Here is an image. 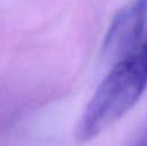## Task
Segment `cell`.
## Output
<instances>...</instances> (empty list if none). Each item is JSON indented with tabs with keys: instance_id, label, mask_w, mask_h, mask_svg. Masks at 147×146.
Segmentation results:
<instances>
[{
	"instance_id": "obj_3",
	"label": "cell",
	"mask_w": 147,
	"mask_h": 146,
	"mask_svg": "<svg viewBox=\"0 0 147 146\" xmlns=\"http://www.w3.org/2000/svg\"><path fill=\"white\" fill-rule=\"evenodd\" d=\"M132 146H147V132L143 135V136H141Z\"/></svg>"
},
{
	"instance_id": "obj_1",
	"label": "cell",
	"mask_w": 147,
	"mask_h": 146,
	"mask_svg": "<svg viewBox=\"0 0 147 146\" xmlns=\"http://www.w3.org/2000/svg\"><path fill=\"white\" fill-rule=\"evenodd\" d=\"M147 88V38L137 49L117 61L83 111L75 136L86 142L124 116Z\"/></svg>"
},
{
	"instance_id": "obj_2",
	"label": "cell",
	"mask_w": 147,
	"mask_h": 146,
	"mask_svg": "<svg viewBox=\"0 0 147 146\" xmlns=\"http://www.w3.org/2000/svg\"><path fill=\"white\" fill-rule=\"evenodd\" d=\"M147 22V0H132L115 14L102 47L103 57L116 64L142 43Z\"/></svg>"
}]
</instances>
